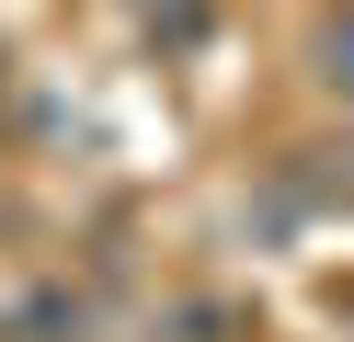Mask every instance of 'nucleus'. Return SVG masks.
Listing matches in <instances>:
<instances>
[{
	"label": "nucleus",
	"instance_id": "1",
	"mask_svg": "<svg viewBox=\"0 0 354 342\" xmlns=\"http://www.w3.org/2000/svg\"><path fill=\"white\" fill-rule=\"evenodd\" d=\"M0 342H92V296H69V285L12 296V308H0Z\"/></svg>",
	"mask_w": 354,
	"mask_h": 342
},
{
	"label": "nucleus",
	"instance_id": "2",
	"mask_svg": "<svg viewBox=\"0 0 354 342\" xmlns=\"http://www.w3.org/2000/svg\"><path fill=\"white\" fill-rule=\"evenodd\" d=\"M308 80H320L331 103L354 114V0H331V12L308 23Z\"/></svg>",
	"mask_w": 354,
	"mask_h": 342
},
{
	"label": "nucleus",
	"instance_id": "3",
	"mask_svg": "<svg viewBox=\"0 0 354 342\" xmlns=\"http://www.w3.org/2000/svg\"><path fill=\"white\" fill-rule=\"evenodd\" d=\"M0 80H12V57H0Z\"/></svg>",
	"mask_w": 354,
	"mask_h": 342
}]
</instances>
